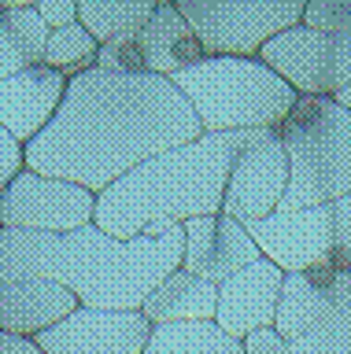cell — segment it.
I'll list each match as a JSON object with an SVG mask.
<instances>
[{"mask_svg": "<svg viewBox=\"0 0 351 354\" xmlns=\"http://www.w3.org/2000/svg\"><path fill=\"white\" fill-rule=\"evenodd\" d=\"M218 310V284H211L207 277L185 270H170L163 281L148 292V299L141 303L152 325H178V321H215Z\"/></svg>", "mask_w": 351, "mask_h": 354, "instance_id": "obj_18", "label": "cell"}, {"mask_svg": "<svg viewBox=\"0 0 351 354\" xmlns=\"http://www.w3.org/2000/svg\"><path fill=\"white\" fill-rule=\"evenodd\" d=\"M303 22L314 30H351V0H311Z\"/></svg>", "mask_w": 351, "mask_h": 354, "instance_id": "obj_24", "label": "cell"}, {"mask_svg": "<svg viewBox=\"0 0 351 354\" xmlns=\"http://www.w3.org/2000/svg\"><path fill=\"white\" fill-rule=\"evenodd\" d=\"M181 229H185L181 266L207 277L211 284H222L226 277H233L237 270H244L262 254L244 221L229 218L222 210L181 221Z\"/></svg>", "mask_w": 351, "mask_h": 354, "instance_id": "obj_12", "label": "cell"}, {"mask_svg": "<svg viewBox=\"0 0 351 354\" xmlns=\"http://www.w3.org/2000/svg\"><path fill=\"white\" fill-rule=\"evenodd\" d=\"M156 4H174V0H156Z\"/></svg>", "mask_w": 351, "mask_h": 354, "instance_id": "obj_32", "label": "cell"}, {"mask_svg": "<svg viewBox=\"0 0 351 354\" xmlns=\"http://www.w3.org/2000/svg\"><path fill=\"white\" fill-rule=\"evenodd\" d=\"M141 354H244L240 339L226 336L215 321H178L156 325Z\"/></svg>", "mask_w": 351, "mask_h": 354, "instance_id": "obj_19", "label": "cell"}, {"mask_svg": "<svg viewBox=\"0 0 351 354\" xmlns=\"http://www.w3.org/2000/svg\"><path fill=\"white\" fill-rule=\"evenodd\" d=\"M289 159V185L278 210H303L351 196V111L333 96H296L273 129Z\"/></svg>", "mask_w": 351, "mask_h": 354, "instance_id": "obj_5", "label": "cell"}, {"mask_svg": "<svg viewBox=\"0 0 351 354\" xmlns=\"http://www.w3.org/2000/svg\"><path fill=\"white\" fill-rule=\"evenodd\" d=\"M170 82L192 104L204 133L278 129L300 96L259 55H204Z\"/></svg>", "mask_w": 351, "mask_h": 354, "instance_id": "obj_4", "label": "cell"}, {"mask_svg": "<svg viewBox=\"0 0 351 354\" xmlns=\"http://www.w3.org/2000/svg\"><path fill=\"white\" fill-rule=\"evenodd\" d=\"M26 166L23 159V144H19L8 129H0V199H4L8 185H12V177Z\"/></svg>", "mask_w": 351, "mask_h": 354, "instance_id": "obj_25", "label": "cell"}, {"mask_svg": "<svg viewBox=\"0 0 351 354\" xmlns=\"http://www.w3.org/2000/svg\"><path fill=\"white\" fill-rule=\"evenodd\" d=\"M23 66H30V63L23 59V52L15 48L12 33H8V26H4V15H0V77H8V74L23 71Z\"/></svg>", "mask_w": 351, "mask_h": 354, "instance_id": "obj_28", "label": "cell"}, {"mask_svg": "<svg viewBox=\"0 0 351 354\" xmlns=\"http://www.w3.org/2000/svg\"><path fill=\"white\" fill-rule=\"evenodd\" d=\"M152 328L141 310L74 306L56 325L41 328L34 343L45 354H141Z\"/></svg>", "mask_w": 351, "mask_h": 354, "instance_id": "obj_10", "label": "cell"}, {"mask_svg": "<svg viewBox=\"0 0 351 354\" xmlns=\"http://www.w3.org/2000/svg\"><path fill=\"white\" fill-rule=\"evenodd\" d=\"M285 354H351V270L340 273V299L322 325L292 339Z\"/></svg>", "mask_w": 351, "mask_h": 354, "instance_id": "obj_21", "label": "cell"}, {"mask_svg": "<svg viewBox=\"0 0 351 354\" xmlns=\"http://www.w3.org/2000/svg\"><path fill=\"white\" fill-rule=\"evenodd\" d=\"M78 306L71 288L48 277H0V332L34 339Z\"/></svg>", "mask_w": 351, "mask_h": 354, "instance_id": "obj_15", "label": "cell"}, {"mask_svg": "<svg viewBox=\"0 0 351 354\" xmlns=\"http://www.w3.org/2000/svg\"><path fill=\"white\" fill-rule=\"evenodd\" d=\"M0 354H45L30 336H12V332H0Z\"/></svg>", "mask_w": 351, "mask_h": 354, "instance_id": "obj_29", "label": "cell"}, {"mask_svg": "<svg viewBox=\"0 0 351 354\" xmlns=\"http://www.w3.org/2000/svg\"><path fill=\"white\" fill-rule=\"evenodd\" d=\"M300 96H333L351 85V30H314L300 22L255 52Z\"/></svg>", "mask_w": 351, "mask_h": 354, "instance_id": "obj_8", "label": "cell"}, {"mask_svg": "<svg viewBox=\"0 0 351 354\" xmlns=\"http://www.w3.org/2000/svg\"><path fill=\"white\" fill-rule=\"evenodd\" d=\"M63 88H67V77L45 63L0 77V129H8L19 144L34 140L56 115Z\"/></svg>", "mask_w": 351, "mask_h": 354, "instance_id": "obj_14", "label": "cell"}, {"mask_svg": "<svg viewBox=\"0 0 351 354\" xmlns=\"http://www.w3.org/2000/svg\"><path fill=\"white\" fill-rule=\"evenodd\" d=\"M37 15L45 19L48 30H60V26H71L78 22V0H37Z\"/></svg>", "mask_w": 351, "mask_h": 354, "instance_id": "obj_27", "label": "cell"}, {"mask_svg": "<svg viewBox=\"0 0 351 354\" xmlns=\"http://www.w3.org/2000/svg\"><path fill=\"white\" fill-rule=\"evenodd\" d=\"M273 129H226L200 133L189 144L152 155L104 192H96L93 221L107 236L129 240L148 229V221L170 218L189 221L222 210L226 177L233 170L237 155L248 144L262 140Z\"/></svg>", "mask_w": 351, "mask_h": 354, "instance_id": "obj_3", "label": "cell"}, {"mask_svg": "<svg viewBox=\"0 0 351 354\" xmlns=\"http://www.w3.org/2000/svg\"><path fill=\"white\" fill-rule=\"evenodd\" d=\"M181 221L156 218L129 240L96 221L67 232L0 229V277H48L71 288L78 306L141 310L148 292L181 266Z\"/></svg>", "mask_w": 351, "mask_h": 354, "instance_id": "obj_2", "label": "cell"}, {"mask_svg": "<svg viewBox=\"0 0 351 354\" xmlns=\"http://www.w3.org/2000/svg\"><path fill=\"white\" fill-rule=\"evenodd\" d=\"M240 347H244V354H285L289 339H285L273 325H262V328H251L248 336L240 339Z\"/></svg>", "mask_w": 351, "mask_h": 354, "instance_id": "obj_26", "label": "cell"}, {"mask_svg": "<svg viewBox=\"0 0 351 354\" xmlns=\"http://www.w3.org/2000/svg\"><path fill=\"white\" fill-rule=\"evenodd\" d=\"M134 41L141 48L145 71L148 74H163V77H174L178 71L200 63L207 55L200 37L192 33V26L185 22V15L174 4H156L148 26L141 33H134Z\"/></svg>", "mask_w": 351, "mask_h": 354, "instance_id": "obj_17", "label": "cell"}, {"mask_svg": "<svg viewBox=\"0 0 351 354\" xmlns=\"http://www.w3.org/2000/svg\"><path fill=\"white\" fill-rule=\"evenodd\" d=\"M93 207L96 192H89V188L23 166L0 199V229L67 232L93 221Z\"/></svg>", "mask_w": 351, "mask_h": 354, "instance_id": "obj_9", "label": "cell"}, {"mask_svg": "<svg viewBox=\"0 0 351 354\" xmlns=\"http://www.w3.org/2000/svg\"><path fill=\"white\" fill-rule=\"evenodd\" d=\"M281 281H285L281 266H273L267 254H259L251 266L237 270L233 277H226V281L218 284L215 325L233 339H244L251 328L273 325Z\"/></svg>", "mask_w": 351, "mask_h": 354, "instance_id": "obj_13", "label": "cell"}, {"mask_svg": "<svg viewBox=\"0 0 351 354\" xmlns=\"http://www.w3.org/2000/svg\"><path fill=\"white\" fill-rule=\"evenodd\" d=\"M0 15H4V26H8L15 48L23 52V59L30 66L45 59V44H48L52 30L45 26V19L37 15V8H12V11H0Z\"/></svg>", "mask_w": 351, "mask_h": 354, "instance_id": "obj_23", "label": "cell"}, {"mask_svg": "<svg viewBox=\"0 0 351 354\" xmlns=\"http://www.w3.org/2000/svg\"><path fill=\"white\" fill-rule=\"evenodd\" d=\"M285 185H289V159L278 140V133H267L262 140L248 144L237 155L233 170L226 177L222 214L237 221H255L278 210Z\"/></svg>", "mask_w": 351, "mask_h": 354, "instance_id": "obj_11", "label": "cell"}, {"mask_svg": "<svg viewBox=\"0 0 351 354\" xmlns=\"http://www.w3.org/2000/svg\"><path fill=\"white\" fill-rule=\"evenodd\" d=\"M204 133L192 104L163 74L89 71L67 77L48 126L23 144L30 170L104 192L152 155Z\"/></svg>", "mask_w": 351, "mask_h": 354, "instance_id": "obj_1", "label": "cell"}, {"mask_svg": "<svg viewBox=\"0 0 351 354\" xmlns=\"http://www.w3.org/2000/svg\"><path fill=\"white\" fill-rule=\"evenodd\" d=\"M37 0H0V11H12V8H34Z\"/></svg>", "mask_w": 351, "mask_h": 354, "instance_id": "obj_30", "label": "cell"}, {"mask_svg": "<svg viewBox=\"0 0 351 354\" xmlns=\"http://www.w3.org/2000/svg\"><path fill=\"white\" fill-rule=\"evenodd\" d=\"M156 0H78V22L96 37V44L134 37L148 26Z\"/></svg>", "mask_w": 351, "mask_h": 354, "instance_id": "obj_20", "label": "cell"}, {"mask_svg": "<svg viewBox=\"0 0 351 354\" xmlns=\"http://www.w3.org/2000/svg\"><path fill=\"white\" fill-rule=\"evenodd\" d=\"M340 273L344 270H329V266H311V270L285 273L273 328L289 343L300 339L303 332H311L314 325H322L333 314V306L340 299Z\"/></svg>", "mask_w": 351, "mask_h": 354, "instance_id": "obj_16", "label": "cell"}, {"mask_svg": "<svg viewBox=\"0 0 351 354\" xmlns=\"http://www.w3.org/2000/svg\"><path fill=\"white\" fill-rule=\"evenodd\" d=\"M333 100H336L340 107H348V111H351V85H348V88H340V93H333Z\"/></svg>", "mask_w": 351, "mask_h": 354, "instance_id": "obj_31", "label": "cell"}, {"mask_svg": "<svg viewBox=\"0 0 351 354\" xmlns=\"http://www.w3.org/2000/svg\"><path fill=\"white\" fill-rule=\"evenodd\" d=\"M96 37L89 30L82 26V22H71V26H60L48 33V44H45V66L52 71H60L63 77H74L82 71H89L96 66Z\"/></svg>", "mask_w": 351, "mask_h": 354, "instance_id": "obj_22", "label": "cell"}, {"mask_svg": "<svg viewBox=\"0 0 351 354\" xmlns=\"http://www.w3.org/2000/svg\"><path fill=\"white\" fill-rule=\"evenodd\" d=\"M311 0H174L207 55H255L270 37L303 22Z\"/></svg>", "mask_w": 351, "mask_h": 354, "instance_id": "obj_7", "label": "cell"}, {"mask_svg": "<svg viewBox=\"0 0 351 354\" xmlns=\"http://www.w3.org/2000/svg\"><path fill=\"white\" fill-rule=\"evenodd\" d=\"M259 251L285 273L329 266L351 270V196L329 199L303 210H273L267 218L244 221Z\"/></svg>", "mask_w": 351, "mask_h": 354, "instance_id": "obj_6", "label": "cell"}]
</instances>
